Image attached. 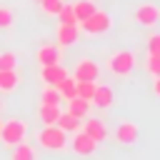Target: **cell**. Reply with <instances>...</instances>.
<instances>
[{"instance_id":"6da1fadb","label":"cell","mask_w":160,"mask_h":160,"mask_svg":"<svg viewBox=\"0 0 160 160\" xmlns=\"http://www.w3.org/2000/svg\"><path fill=\"white\" fill-rule=\"evenodd\" d=\"M68 132L60 130L58 125H42V130H38L35 135V142L42 148V150H50V152H62L68 148Z\"/></svg>"},{"instance_id":"7a4b0ae2","label":"cell","mask_w":160,"mask_h":160,"mask_svg":"<svg viewBox=\"0 0 160 160\" xmlns=\"http://www.w3.org/2000/svg\"><path fill=\"white\" fill-rule=\"evenodd\" d=\"M135 65H138V60H135L132 50H115L108 58V70L115 78H130L132 70H135Z\"/></svg>"},{"instance_id":"3957f363","label":"cell","mask_w":160,"mask_h":160,"mask_svg":"<svg viewBox=\"0 0 160 160\" xmlns=\"http://www.w3.org/2000/svg\"><path fill=\"white\" fill-rule=\"evenodd\" d=\"M28 138V122L20 118H10L0 125V142L5 148H15L18 142H22Z\"/></svg>"},{"instance_id":"277c9868","label":"cell","mask_w":160,"mask_h":160,"mask_svg":"<svg viewBox=\"0 0 160 160\" xmlns=\"http://www.w3.org/2000/svg\"><path fill=\"white\" fill-rule=\"evenodd\" d=\"M78 28H80L82 32H88V35H102V32H108V30L112 28V18H110L105 10L95 8L85 20L78 22Z\"/></svg>"},{"instance_id":"5b68a950","label":"cell","mask_w":160,"mask_h":160,"mask_svg":"<svg viewBox=\"0 0 160 160\" xmlns=\"http://www.w3.org/2000/svg\"><path fill=\"white\" fill-rule=\"evenodd\" d=\"M70 135H72V138H68V145L72 148V152H75V155L88 158V155H92V152H95L98 142H95L90 135H85L82 130H75V132H70Z\"/></svg>"},{"instance_id":"8992f818","label":"cell","mask_w":160,"mask_h":160,"mask_svg":"<svg viewBox=\"0 0 160 160\" xmlns=\"http://www.w3.org/2000/svg\"><path fill=\"white\" fill-rule=\"evenodd\" d=\"M160 20V8L155 2H142L135 8V22L145 25V28H155Z\"/></svg>"},{"instance_id":"52a82bcc","label":"cell","mask_w":160,"mask_h":160,"mask_svg":"<svg viewBox=\"0 0 160 160\" xmlns=\"http://www.w3.org/2000/svg\"><path fill=\"white\" fill-rule=\"evenodd\" d=\"M72 78L75 80H98L100 78V65L90 58H80L72 68Z\"/></svg>"},{"instance_id":"ba28073f","label":"cell","mask_w":160,"mask_h":160,"mask_svg":"<svg viewBox=\"0 0 160 160\" xmlns=\"http://www.w3.org/2000/svg\"><path fill=\"white\" fill-rule=\"evenodd\" d=\"M78 38H80V28H78V22H72V25L58 22V28H55V40H58L60 48H70V45H75Z\"/></svg>"},{"instance_id":"9c48e42d","label":"cell","mask_w":160,"mask_h":160,"mask_svg":"<svg viewBox=\"0 0 160 160\" xmlns=\"http://www.w3.org/2000/svg\"><path fill=\"white\" fill-rule=\"evenodd\" d=\"M65 75H68V68H65L62 62H52V65L40 68V80H42L45 85H50V88H58Z\"/></svg>"},{"instance_id":"30bf717a","label":"cell","mask_w":160,"mask_h":160,"mask_svg":"<svg viewBox=\"0 0 160 160\" xmlns=\"http://www.w3.org/2000/svg\"><path fill=\"white\" fill-rule=\"evenodd\" d=\"M138 135H140V128L132 120H122L115 128V142H120V145H135L138 142Z\"/></svg>"},{"instance_id":"8fae6325","label":"cell","mask_w":160,"mask_h":160,"mask_svg":"<svg viewBox=\"0 0 160 160\" xmlns=\"http://www.w3.org/2000/svg\"><path fill=\"white\" fill-rule=\"evenodd\" d=\"M82 120H85V122H82V132L90 135L95 142H102V140L108 138V125H105L100 118H88V115H85Z\"/></svg>"},{"instance_id":"7c38bea8","label":"cell","mask_w":160,"mask_h":160,"mask_svg":"<svg viewBox=\"0 0 160 160\" xmlns=\"http://www.w3.org/2000/svg\"><path fill=\"white\" fill-rule=\"evenodd\" d=\"M112 100H115V92H112L110 85H95V92L90 98V105H98L100 110H108L112 105Z\"/></svg>"},{"instance_id":"4fadbf2b","label":"cell","mask_w":160,"mask_h":160,"mask_svg":"<svg viewBox=\"0 0 160 160\" xmlns=\"http://www.w3.org/2000/svg\"><path fill=\"white\" fill-rule=\"evenodd\" d=\"M35 60H38V65H40V68H45V65L60 62L62 58H60L58 45H40V48H38V52H35Z\"/></svg>"},{"instance_id":"5bb4252c","label":"cell","mask_w":160,"mask_h":160,"mask_svg":"<svg viewBox=\"0 0 160 160\" xmlns=\"http://www.w3.org/2000/svg\"><path fill=\"white\" fill-rule=\"evenodd\" d=\"M60 112H62L60 105H45V102H40V108H38V118H40L42 125H58Z\"/></svg>"},{"instance_id":"9a60e30c","label":"cell","mask_w":160,"mask_h":160,"mask_svg":"<svg viewBox=\"0 0 160 160\" xmlns=\"http://www.w3.org/2000/svg\"><path fill=\"white\" fill-rule=\"evenodd\" d=\"M20 85L18 70H0V92H15Z\"/></svg>"},{"instance_id":"2e32d148","label":"cell","mask_w":160,"mask_h":160,"mask_svg":"<svg viewBox=\"0 0 160 160\" xmlns=\"http://www.w3.org/2000/svg\"><path fill=\"white\" fill-rule=\"evenodd\" d=\"M10 160H38V150L30 145V142H18L10 152Z\"/></svg>"},{"instance_id":"e0dca14e","label":"cell","mask_w":160,"mask_h":160,"mask_svg":"<svg viewBox=\"0 0 160 160\" xmlns=\"http://www.w3.org/2000/svg\"><path fill=\"white\" fill-rule=\"evenodd\" d=\"M68 112H72L75 118L82 120V118L90 112V100H82V98H78V95L70 98V100H68Z\"/></svg>"},{"instance_id":"ac0fdd59","label":"cell","mask_w":160,"mask_h":160,"mask_svg":"<svg viewBox=\"0 0 160 160\" xmlns=\"http://www.w3.org/2000/svg\"><path fill=\"white\" fill-rule=\"evenodd\" d=\"M58 128H60V130H65V132L70 135V132L80 130V118H75L72 112H68V110H65V112H60V118H58Z\"/></svg>"},{"instance_id":"d6986e66","label":"cell","mask_w":160,"mask_h":160,"mask_svg":"<svg viewBox=\"0 0 160 160\" xmlns=\"http://www.w3.org/2000/svg\"><path fill=\"white\" fill-rule=\"evenodd\" d=\"M58 90H60V98H62V100H70V98L78 95V92H75V90H78V80L68 72V75L62 78V82L58 85Z\"/></svg>"},{"instance_id":"ffe728a7","label":"cell","mask_w":160,"mask_h":160,"mask_svg":"<svg viewBox=\"0 0 160 160\" xmlns=\"http://www.w3.org/2000/svg\"><path fill=\"white\" fill-rule=\"evenodd\" d=\"M98 5L92 2V0H78V2H72V12H75V20L80 22V20H85L92 10H95Z\"/></svg>"},{"instance_id":"44dd1931","label":"cell","mask_w":160,"mask_h":160,"mask_svg":"<svg viewBox=\"0 0 160 160\" xmlns=\"http://www.w3.org/2000/svg\"><path fill=\"white\" fill-rule=\"evenodd\" d=\"M40 102H45V105H60V102H62V98H60V90H58V88H50V85H45V90L40 92Z\"/></svg>"},{"instance_id":"7402d4cb","label":"cell","mask_w":160,"mask_h":160,"mask_svg":"<svg viewBox=\"0 0 160 160\" xmlns=\"http://www.w3.org/2000/svg\"><path fill=\"white\" fill-rule=\"evenodd\" d=\"M95 80H78V98H82V100H90L92 98V92H95Z\"/></svg>"},{"instance_id":"603a6c76","label":"cell","mask_w":160,"mask_h":160,"mask_svg":"<svg viewBox=\"0 0 160 160\" xmlns=\"http://www.w3.org/2000/svg\"><path fill=\"white\" fill-rule=\"evenodd\" d=\"M38 5L42 8V12H45V15L55 18V15L60 12V8H62L65 2H62V0H38Z\"/></svg>"},{"instance_id":"cb8c5ba5","label":"cell","mask_w":160,"mask_h":160,"mask_svg":"<svg viewBox=\"0 0 160 160\" xmlns=\"http://www.w3.org/2000/svg\"><path fill=\"white\" fill-rule=\"evenodd\" d=\"M55 18H58V22H65V25L78 22V20H75V12H72V5H62V8H60V12H58Z\"/></svg>"},{"instance_id":"d4e9b609","label":"cell","mask_w":160,"mask_h":160,"mask_svg":"<svg viewBox=\"0 0 160 160\" xmlns=\"http://www.w3.org/2000/svg\"><path fill=\"white\" fill-rule=\"evenodd\" d=\"M18 68V55L15 52H0V70H15Z\"/></svg>"},{"instance_id":"484cf974","label":"cell","mask_w":160,"mask_h":160,"mask_svg":"<svg viewBox=\"0 0 160 160\" xmlns=\"http://www.w3.org/2000/svg\"><path fill=\"white\" fill-rule=\"evenodd\" d=\"M12 22H15V15H12V10L0 5V30H8V28H12Z\"/></svg>"},{"instance_id":"4316f807","label":"cell","mask_w":160,"mask_h":160,"mask_svg":"<svg viewBox=\"0 0 160 160\" xmlns=\"http://www.w3.org/2000/svg\"><path fill=\"white\" fill-rule=\"evenodd\" d=\"M148 72H150L152 78L160 75V52H150V55H148Z\"/></svg>"},{"instance_id":"83f0119b","label":"cell","mask_w":160,"mask_h":160,"mask_svg":"<svg viewBox=\"0 0 160 160\" xmlns=\"http://www.w3.org/2000/svg\"><path fill=\"white\" fill-rule=\"evenodd\" d=\"M148 52H160V32H152L148 38Z\"/></svg>"},{"instance_id":"f1b7e54d","label":"cell","mask_w":160,"mask_h":160,"mask_svg":"<svg viewBox=\"0 0 160 160\" xmlns=\"http://www.w3.org/2000/svg\"><path fill=\"white\" fill-rule=\"evenodd\" d=\"M152 92H155V95L160 98V75H158V78L152 80Z\"/></svg>"},{"instance_id":"f546056e","label":"cell","mask_w":160,"mask_h":160,"mask_svg":"<svg viewBox=\"0 0 160 160\" xmlns=\"http://www.w3.org/2000/svg\"><path fill=\"white\" fill-rule=\"evenodd\" d=\"M0 110H2V100H0Z\"/></svg>"},{"instance_id":"4dcf8cb0","label":"cell","mask_w":160,"mask_h":160,"mask_svg":"<svg viewBox=\"0 0 160 160\" xmlns=\"http://www.w3.org/2000/svg\"><path fill=\"white\" fill-rule=\"evenodd\" d=\"M0 125H2V122H0Z\"/></svg>"}]
</instances>
